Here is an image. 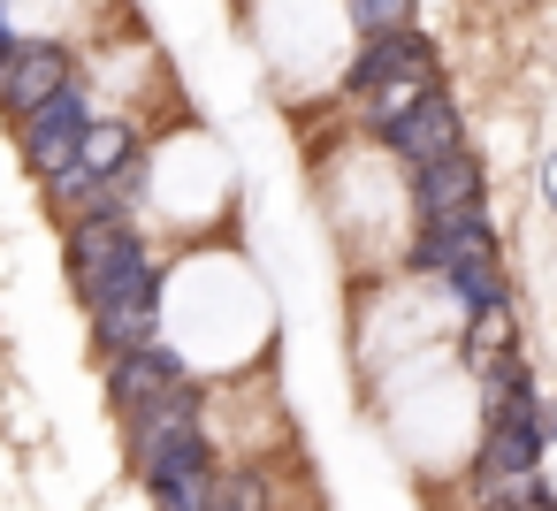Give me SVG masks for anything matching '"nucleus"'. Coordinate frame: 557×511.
Returning a JSON list of instances; mask_svg holds the SVG:
<instances>
[{
  "instance_id": "f257e3e1",
  "label": "nucleus",
  "mask_w": 557,
  "mask_h": 511,
  "mask_svg": "<svg viewBox=\"0 0 557 511\" xmlns=\"http://www.w3.org/2000/svg\"><path fill=\"white\" fill-rule=\"evenodd\" d=\"M92 115H100L92 85H85V77H70L47 108H32V115L16 123V146H24V161H32V176H39V184H47L54 169H70V161H77V146H85Z\"/></svg>"
},
{
  "instance_id": "f03ea898",
  "label": "nucleus",
  "mask_w": 557,
  "mask_h": 511,
  "mask_svg": "<svg viewBox=\"0 0 557 511\" xmlns=\"http://www.w3.org/2000/svg\"><path fill=\"white\" fill-rule=\"evenodd\" d=\"M481 260H496V214L488 207H466V214H435V222H420L412 229V245H405V267L412 275H458V267H481Z\"/></svg>"
},
{
  "instance_id": "7ed1b4c3",
  "label": "nucleus",
  "mask_w": 557,
  "mask_h": 511,
  "mask_svg": "<svg viewBox=\"0 0 557 511\" xmlns=\"http://www.w3.org/2000/svg\"><path fill=\"white\" fill-rule=\"evenodd\" d=\"M70 77H77V47H70V39H16L9 54H0V115L24 123V115L47 108Z\"/></svg>"
},
{
  "instance_id": "20e7f679",
  "label": "nucleus",
  "mask_w": 557,
  "mask_h": 511,
  "mask_svg": "<svg viewBox=\"0 0 557 511\" xmlns=\"http://www.w3.org/2000/svg\"><path fill=\"white\" fill-rule=\"evenodd\" d=\"M367 138H382L405 169H428V161H443V153H458V146H466V115H458V100H450L443 85H428L405 115L374 123Z\"/></svg>"
},
{
  "instance_id": "39448f33",
  "label": "nucleus",
  "mask_w": 557,
  "mask_h": 511,
  "mask_svg": "<svg viewBox=\"0 0 557 511\" xmlns=\"http://www.w3.org/2000/svg\"><path fill=\"white\" fill-rule=\"evenodd\" d=\"M397 77H443L435 39H428L420 24H405V32H374V39H359V54L344 62V92H351V100H374V92L397 85Z\"/></svg>"
},
{
  "instance_id": "423d86ee",
  "label": "nucleus",
  "mask_w": 557,
  "mask_h": 511,
  "mask_svg": "<svg viewBox=\"0 0 557 511\" xmlns=\"http://www.w3.org/2000/svg\"><path fill=\"white\" fill-rule=\"evenodd\" d=\"M146 252V229L138 222H62V267H70V283H77V298L92 290V283H108L123 260H138Z\"/></svg>"
},
{
  "instance_id": "0eeeda50",
  "label": "nucleus",
  "mask_w": 557,
  "mask_h": 511,
  "mask_svg": "<svg viewBox=\"0 0 557 511\" xmlns=\"http://www.w3.org/2000/svg\"><path fill=\"white\" fill-rule=\"evenodd\" d=\"M466 207H488V169L458 146L428 169H412V222H435V214H466Z\"/></svg>"
},
{
  "instance_id": "6e6552de",
  "label": "nucleus",
  "mask_w": 557,
  "mask_h": 511,
  "mask_svg": "<svg viewBox=\"0 0 557 511\" xmlns=\"http://www.w3.org/2000/svg\"><path fill=\"white\" fill-rule=\"evenodd\" d=\"M191 382V366H184V351L176 344H146V351H123V359H108V404L131 420L138 404H153V397H169V389H184Z\"/></svg>"
},
{
  "instance_id": "1a4fd4ad",
  "label": "nucleus",
  "mask_w": 557,
  "mask_h": 511,
  "mask_svg": "<svg viewBox=\"0 0 557 511\" xmlns=\"http://www.w3.org/2000/svg\"><path fill=\"white\" fill-rule=\"evenodd\" d=\"M123 427H131V450H138V443H161V435H184V427H207V389H199V382H184V389H169V397L138 404Z\"/></svg>"
},
{
  "instance_id": "9d476101",
  "label": "nucleus",
  "mask_w": 557,
  "mask_h": 511,
  "mask_svg": "<svg viewBox=\"0 0 557 511\" xmlns=\"http://www.w3.org/2000/svg\"><path fill=\"white\" fill-rule=\"evenodd\" d=\"M138 153H146L138 123H123V115H92L85 146H77V169H92V176H115V169H123V161H138Z\"/></svg>"
},
{
  "instance_id": "9b49d317",
  "label": "nucleus",
  "mask_w": 557,
  "mask_h": 511,
  "mask_svg": "<svg viewBox=\"0 0 557 511\" xmlns=\"http://www.w3.org/2000/svg\"><path fill=\"white\" fill-rule=\"evenodd\" d=\"M473 511H557L549 481L542 473H511V481H466Z\"/></svg>"
},
{
  "instance_id": "f8f14e48",
  "label": "nucleus",
  "mask_w": 557,
  "mask_h": 511,
  "mask_svg": "<svg viewBox=\"0 0 557 511\" xmlns=\"http://www.w3.org/2000/svg\"><path fill=\"white\" fill-rule=\"evenodd\" d=\"M443 290L458 298V313H466V321H481V313H504V306H511V290H504V275H496V260L443 275Z\"/></svg>"
},
{
  "instance_id": "ddd939ff",
  "label": "nucleus",
  "mask_w": 557,
  "mask_h": 511,
  "mask_svg": "<svg viewBox=\"0 0 557 511\" xmlns=\"http://www.w3.org/2000/svg\"><path fill=\"white\" fill-rule=\"evenodd\" d=\"M207 511H268V473L237 465V473H214L207 488Z\"/></svg>"
},
{
  "instance_id": "4468645a",
  "label": "nucleus",
  "mask_w": 557,
  "mask_h": 511,
  "mask_svg": "<svg viewBox=\"0 0 557 511\" xmlns=\"http://www.w3.org/2000/svg\"><path fill=\"white\" fill-rule=\"evenodd\" d=\"M344 16H351L359 39H374V32H405L412 24V0H344Z\"/></svg>"
},
{
  "instance_id": "2eb2a0df",
  "label": "nucleus",
  "mask_w": 557,
  "mask_h": 511,
  "mask_svg": "<svg viewBox=\"0 0 557 511\" xmlns=\"http://www.w3.org/2000/svg\"><path fill=\"white\" fill-rule=\"evenodd\" d=\"M16 39H24V32H16V16H9V0H0V54H9Z\"/></svg>"
},
{
  "instance_id": "dca6fc26",
  "label": "nucleus",
  "mask_w": 557,
  "mask_h": 511,
  "mask_svg": "<svg viewBox=\"0 0 557 511\" xmlns=\"http://www.w3.org/2000/svg\"><path fill=\"white\" fill-rule=\"evenodd\" d=\"M542 191H549V207H557V161H549V176H542Z\"/></svg>"
}]
</instances>
